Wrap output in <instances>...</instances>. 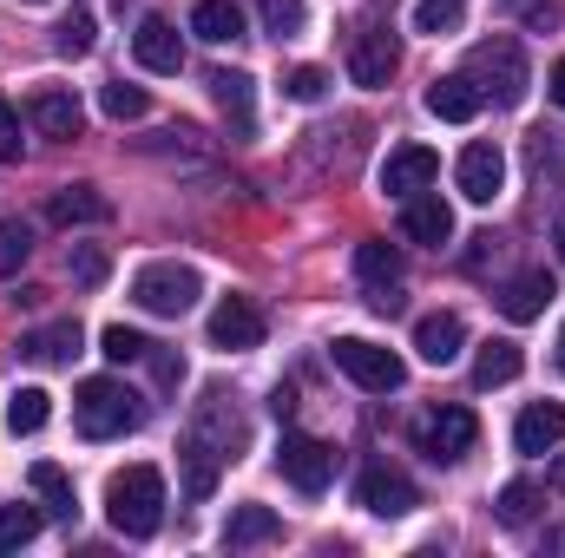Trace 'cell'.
<instances>
[{
  "instance_id": "obj_36",
  "label": "cell",
  "mask_w": 565,
  "mask_h": 558,
  "mask_svg": "<svg viewBox=\"0 0 565 558\" xmlns=\"http://www.w3.org/2000/svg\"><path fill=\"white\" fill-rule=\"evenodd\" d=\"M99 106H106V119H119V126H126V119H145V106H151V99H145V86L113 79V86L99 93Z\"/></svg>"
},
{
  "instance_id": "obj_4",
  "label": "cell",
  "mask_w": 565,
  "mask_h": 558,
  "mask_svg": "<svg viewBox=\"0 0 565 558\" xmlns=\"http://www.w3.org/2000/svg\"><path fill=\"white\" fill-rule=\"evenodd\" d=\"M467 79H473V86H480V99H493V106H520V99H526V86H533L526 53H520V40H513V33L480 40V46L467 53Z\"/></svg>"
},
{
  "instance_id": "obj_3",
  "label": "cell",
  "mask_w": 565,
  "mask_h": 558,
  "mask_svg": "<svg viewBox=\"0 0 565 558\" xmlns=\"http://www.w3.org/2000/svg\"><path fill=\"white\" fill-rule=\"evenodd\" d=\"M139 420H145V408L126 382H113V375L79 382V395H73V427H79L86 440H119V433H132Z\"/></svg>"
},
{
  "instance_id": "obj_24",
  "label": "cell",
  "mask_w": 565,
  "mask_h": 558,
  "mask_svg": "<svg viewBox=\"0 0 565 558\" xmlns=\"http://www.w3.org/2000/svg\"><path fill=\"white\" fill-rule=\"evenodd\" d=\"M191 33L211 40V46H231V40H244V7H231V0H198V7H191Z\"/></svg>"
},
{
  "instance_id": "obj_7",
  "label": "cell",
  "mask_w": 565,
  "mask_h": 558,
  "mask_svg": "<svg viewBox=\"0 0 565 558\" xmlns=\"http://www.w3.org/2000/svg\"><path fill=\"white\" fill-rule=\"evenodd\" d=\"M415 440H422V453L434 460V466H454V460H467V453H473L480 420H473V408H434V415H422Z\"/></svg>"
},
{
  "instance_id": "obj_16",
  "label": "cell",
  "mask_w": 565,
  "mask_h": 558,
  "mask_svg": "<svg viewBox=\"0 0 565 558\" xmlns=\"http://www.w3.org/2000/svg\"><path fill=\"white\" fill-rule=\"evenodd\" d=\"M132 53H139L145 73H178V66H184V40H178V26H171L164 13H145V20H139Z\"/></svg>"
},
{
  "instance_id": "obj_19",
  "label": "cell",
  "mask_w": 565,
  "mask_h": 558,
  "mask_svg": "<svg viewBox=\"0 0 565 558\" xmlns=\"http://www.w3.org/2000/svg\"><path fill=\"white\" fill-rule=\"evenodd\" d=\"M20 355H26V362H40V368H66V362L79 355V322H73V315H60V322H46V329L20 335Z\"/></svg>"
},
{
  "instance_id": "obj_14",
  "label": "cell",
  "mask_w": 565,
  "mask_h": 558,
  "mask_svg": "<svg viewBox=\"0 0 565 558\" xmlns=\"http://www.w3.org/2000/svg\"><path fill=\"white\" fill-rule=\"evenodd\" d=\"M440 178V158L427 151V144H395L388 158H382V191L388 197H415Z\"/></svg>"
},
{
  "instance_id": "obj_10",
  "label": "cell",
  "mask_w": 565,
  "mask_h": 558,
  "mask_svg": "<svg viewBox=\"0 0 565 558\" xmlns=\"http://www.w3.org/2000/svg\"><path fill=\"white\" fill-rule=\"evenodd\" d=\"M454 184H460L467 204H493V197L507 191V151L493 139H473L460 151V164H454Z\"/></svg>"
},
{
  "instance_id": "obj_35",
  "label": "cell",
  "mask_w": 565,
  "mask_h": 558,
  "mask_svg": "<svg viewBox=\"0 0 565 558\" xmlns=\"http://www.w3.org/2000/svg\"><path fill=\"white\" fill-rule=\"evenodd\" d=\"M99 355H106V362H145V355H151V342H145L139 329H126V322H113V329L99 335Z\"/></svg>"
},
{
  "instance_id": "obj_1",
  "label": "cell",
  "mask_w": 565,
  "mask_h": 558,
  "mask_svg": "<svg viewBox=\"0 0 565 558\" xmlns=\"http://www.w3.org/2000/svg\"><path fill=\"white\" fill-rule=\"evenodd\" d=\"M244 453V420L231 408V395H204L198 401V415L184 427V440H178V466H184V500H211L217 493V473L231 466Z\"/></svg>"
},
{
  "instance_id": "obj_20",
  "label": "cell",
  "mask_w": 565,
  "mask_h": 558,
  "mask_svg": "<svg viewBox=\"0 0 565 558\" xmlns=\"http://www.w3.org/2000/svg\"><path fill=\"white\" fill-rule=\"evenodd\" d=\"M559 440H565V408L559 401H533L526 415L513 420V447H520V453H553Z\"/></svg>"
},
{
  "instance_id": "obj_21",
  "label": "cell",
  "mask_w": 565,
  "mask_h": 558,
  "mask_svg": "<svg viewBox=\"0 0 565 558\" xmlns=\"http://www.w3.org/2000/svg\"><path fill=\"white\" fill-rule=\"evenodd\" d=\"M480 106H487V99H480V86H473L467 73H454V79H434V86H427V112H434V119H447V126H467Z\"/></svg>"
},
{
  "instance_id": "obj_27",
  "label": "cell",
  "mask_w": 565,
  "mask_h": 558,
  "mask_svg": "<svg viewBox=\"0 0 565 558\" xmlns=\"http://www.w3.org/2000/svg\"><path fill=\"white\" fill-rule=\"evenodd\" d=\"M33 493L46 500V513H53V519H73V513H79V493H73L66 466H53V460H40V466H33Z\"/></svg>"
},
{
  "instance_id": "obj_29",
  "label": "cell",
  "mask_w": 565,
  "mask_h": 558,
  "mask_svg": "<svg viewBox=\"0 0 565 558\" xmlns=\"http://www.w3.org/2000/svg\"><path fill=\"white\" fill-rule=\"evenodd\" d=\"M46 415H53V395H46V388H13V395H7V427H13V433H40Z\"/></svg>"
},
{
  "instance_id": "obj_12",
  "label": "cell",
  "mask_w": 565,
  "mask_h": 558,
  "mask_svg": "<svg viewBox=\"0 0 565 558\" xmlns=\"http://www.w3.org/2000/svg\"><path fill=\"white\" fill-rule=\"evenodd\" d=\"M26 126H33L40 139H79L86 106H79L66 86H33V93H26Z\"/></svg>"
},
{
  "instance_id": "obj_9",
  "label": "cell",
  "mask_w": 565,
  "mask_h": 558,
  "mask_svg": "<svg viewBox=\"0 0 565 558\" xmlns=\"http://www.w3.org/2000/svg\"><path fill=\"white\" fill-rule=\"evenodd\" d=\"M277 466H282V480H289L296 493H322V486L335 480V447L316 440V433H282Z\"/></svg>"
},
{
  "instance_id": "obj_28",
  "label": "cell",
  "mask_w": 565,
  "mask_h": 558,
  "mask_svg": "<svg viewBox=\"0 0 565 558\" xmlns=\"http://www.w3.org/2000/svg\"><path fill=\"white\" fill-rule=\"evenodd\" d=\"M355 277L369 289H402V250L395 244H362L355 250Z\"/></svg>"
},
{
  "instance_id": "obj_8",
  "label": "cell",
  "mask_w": 565,
  "mask_h": 558,
  "mask_svg": "<svg viewBox=\"0 0 565 558\" xmlns=\"http://www.w3.org/2000/svg\"><path fill=\"white\" fill-rule=\"evenodd\" d=\"M355 506L375 513V519H402V513L422 506V493H415V480H408L402 466L375 460V466H362V480H355Z\"/></svg>"
},
{
  "instance_id": "obj_15",
  "label": "cell",
  "mask_w": 565,
  "mask_h": 558,
  "mask_svg": "<svg viewBox=\"0 0 565 558\" xmlns=\"http://www.w3.org/2000/svg\"><path fill=\"white\" fill-rule=\"evenodd\" d=\"M402 237H408V244H427V250H440V244L454 237V211H447L440 191H415V197H402Z\"/></svg>"
},
{
  "instance_id": "obj_13",
  "label": "cell",
  "mask_w": 565,
  "mask_h": 558,
  "mask_svg": "<svg viewBox=\"0 0 565 558\" xmlns=\"http://www.w3.org/2000/svg\"><path fill=\"white\" fill-rule=\"evenodd\" d=\"M257 342H264V309H257L250 296H224V302L211 309V348L244 355V348H257Z\"/></svg>"
},
{
  "instance_id": "obj_33",
  "label": "cell",
  "mask_w": 565,
  "mask_h": 558,
  "mask_svg": "<svg viewBox=\"0 0 565 558\" xmlns=\"http://www.w3.org/2000/svg\"><path fill=\"white\" fill-rule=\"evenodd\" d=\"M26 257H33V224L26 217H7L0 224V277H20Z\"/></svg>"
},
{
  "instance_id": "obj_46",
  "label": "cell",
  "mask_w": 565,
  "mask_h": 558,
  "mask_svg": "<svg viewBox=\"0 0 565 558\" xmlns=\"http://www.w3.org/2000/svg\"><path fill=\"white\" fill-rule=\"evenodd\" d=\"M559 368H565V329H559Z\"/></svg>"
},
{
  "instance_id": "obj_37",
  "label": "cell",
  "mask_w": 565,
  "mask_h": 558,
  "mask_svg": "<svg viewBox=\"0 0 565 558\" xmlns=\"http://www.w3.org/2000/svg\"><path fill=\"white\" fill-rule=\"evenodd\" d=\"M257 13H264V26H270L277 40L302 33V20H309V7H302V0H257Z\"/></svg>"
},
{
  "instance_id": "obj_18",
  "label": "cell",
  "mask_w": 565,
  "mask_h": 558,
  "mask_svg": "<svg viewBox=\"0 0 565 558\" xmlns=\"http://www.w3.org/2000/svg\"><path fill=\"white\" fill-rule=\"evenodd\" d=\"M46 217H53L60 230H73V224H106V217H113V197L93 191V184H66V191L46 197Z\"/></svg>"
},
{
  "instance_id": "obj_43",
  "label": "cell",
  "mask_w": 565,
  "mask_h": 558,
  "mask_svg": "<svg viewBox=\"0 0 565 558\" xmlns=\"http://www.w3.org/2000/svg\"><path fill=\"white\" fill-rule=\"evenodd\" d=\"M546 93H553V106H565V60L546 73Z\"/></svg>"
},
{
  "instance_id": "obj_45",
  "label": "cell",
  "mask_w": 565,
  "mask_h": 558,
  "mask_svg": "<svg viewBox=\"0 0 565 558\" xmlns=\"http://www.w3.org/2000/svg\"><path fill=\"white\" fill-rule=\"evenodd\" d=\"M559 264H565V224H559Z\"/></svg>"
},
{
  "instance_id": "obj_22",
  "label": "cell",
  "mask_w": 565,
  "mask_h": 558,
  "mask_svg": "<svg viewBox=\"0 0 565 558\" xmlns=\"http://www.w3.org/2000/svg\"><path fill=\"white\" fill-rule=\"evenodd\" d=\"M546 302H553V277H546V270H526V277H513L500 289V315H507V322H540Z\"/></svg>"
},
{
  "instance_id": "obj_26",
  "label": "cell",
  "mask_w": 565,
  "mask_h": 558,
  "mask_svg": "<svg viewBox=\"0 0 565 558\" xmlns=\"http://www.w3.org/2000/svg\"><path fill=\"white\" fill-rule=\"evenodd\" d=\"M277 533H282V519L270 506H237L231 526H224V546H231V552H250V546H270Z\"/></svg>"
},
{
  "instance_id": "obj_30",
  "label": "cell",
  "mask_w": 565,
  "mask_h": 558,
  "mask_svg": "<svg viewBox=\"0 0 565 558\" xmlns=\"http://www.w3.org/2000/svg\"><path fill=\"white\" fill-rule=\"evenodd\" d=\"M40 519H46V506H0V552L33 546L40 539Z\"/></svg>"
},
{
  "instance_id": "obj_32",
  "label": "cell",
  "mask_w": 565,
  "mask_h": 558,
  "mask_svg": "<svg viewBox=\"0 0 565 558\" xmlns=\"http://www.w3.org/2000/svg\"><path fill=\"white\" fill-rule=\"evenodd\" d=\"M460 26H467V7L460 0H422L415 7V33H427V40H447Z\"/></svg>"
},
{
  "instance_id": "obj_34",
  "label": "cell",
  "mask_w": 565,
  "mask_h": 558,
  "mask_svg": "<svg viewBox=\"0 0 565 558\" xmlns=\"http://www.w3.org/2000/svg\"><path fill=\"white\" fill-rule=\"evenodd\" d=\"M500 526H533V513H540V486L533 480H513V486H500Z\"/></svg>"
},
{
  "instance_id": "obj_44",
  "label": "cell",
  "mask_w": 565,
  "mask_h": 558,
  "mask_svg": "<svg viewBox=\"0 0 565 558\" xmlns=\"http://www.w3.org/2000/svg\"><path fill=\"white\" fill-rule=\"evenodd\" d=\"M553 486H565V453L553 460Z\"/></svg>"
},
{
  "instance_id": "obj_25",
  "label": "cell",
  "mask_w": 565,
  "mask_h": 558,
  "mask_svg": "<svg viewBox=\"0 0 565 558\" xmlns=\"http://www.w3.org/2000/svg\"><path fill=\"white\" fill-rule=\"evenodd\" d=\"M520 368H526L520 342H480V355H473V388H507V382H520Z\"/></svg>"
},
{
  "instance_id": "obj_40",
  "label": "cell",
  "mask_w": 565,
  "mask_h": 558,
  "mask_svg": "<svg viewBox=\"0 0 565 558\" xmlns=\"http://www.w3.org/2000/svg\"><path fill=\"white\" fill-rule=\"evenodd\" d=\"M20 112H13V106H7V99H0V158H7V164H13V158H20Z\"/></svg>"
},
{
  "instance_id": "obj_5",
  "label": "cell",
  "mask_w": 565,
  "mask_h": 558,
  "mask_svg": "<svg viewBox=\"0 0 565 558\" xmlns=\"http://www.w3.org/2000/svg\"><path fill=\"white\" fill-rule=\"evenodd\" d=\"M198 296H204V277L191 264H145L132 277V302L145 315H184Z\"/></svg>"
},
{
  "instance_id": "obj_31",
  "label": "cell",
  "mask_w": 565,
  "mask_h": 558,
  "mask_svg": "<svg viewBox=\"0 0 565 558\" xmlns=\"http://www.w3.org/2000/svg\"><path fill=\"white\" fill-rule=\"evenodd\" d=\"M66 277L79 282V289H99V282L113 277V257H106V244H73V250H66Z\"/></svg>"
},
{
  "instance_id": "obj_41",
  "label": "cell",
  "mask_w": 565,
  "mask_h": 558,
  "mask_svg": "<svg viewBox=\"0 0 565 558\" xmlns=\"http://www.w3.org/2000/svg\"><path fill=\"white\" fill-rule=\"evenodd\" d=\"M145 362H151V375H158V388H178V382H184V362H178V355H164L158 342H151V355H145Z\"/></svg>"
},
{
  "instance_id": "obj_23",
  "label": "cell",
  "mask_w": 565,
  "mask_h": 558,
  "mask_svg": "<svg viewBox=\"0 0 565 558\" xmlns=\"http://www.w3.org/2000/svg\"><path fill=\"white\" fill-rule=\"evenodd\" d=\"M211 99L224 106V119L237 126V139H250V126H257V93H250V73H211Z\"/></svg>"
},
{
  "instance_id": "obj_38",
  "label": "cell",
  "mask_w": 565,
  "mask_h": 558,
  "mask_svg": "<svg viewBox=\"0 0 565 558\" xmlns=\"http://www.w3.org/2000/svg\"><path fill=\"white\" fill-rule=\"evenodd\" d=\"M53 46H60L66 60L93 53V13H66V20H60V33H53Z\"/></svg>"
},
{
  "instance_id": "obj_11",
  "label": "cell",
  "mask_w": 565,
  "mask_h": 558,
  "mask_svg": "<svg viewBox=\"0 0 565 558\" xmlns=\"http://www.w3.org/2000/svg\"><path fill=\"white\" fill-rule=\"evenodd\" d=\"M395 66H402V46H395L388 26H362V33L349 40V79H355V86L382 93V86L395 79Z\"/></svg>"
},
{
  "instance_id": "obj_17",
  "label": "cell",
  "mask_w": 565,
  "mask_h": 558,
  "mask_svg": "<svg viewBox=\"0 0 565 558\" xmlns=\"http://www.w3.org/2000/svg\"><path fill=\"white\" fill-rule=\"evenodd\" d=\"M460 348H467V322H460L454 309H440V315H422V322H415V355H422L427 368L460 362Z\"/></svg>"
},
{
  "instance_id": "obj_2",
  "label": "cell",
  "mask_w": 565,
  "mask_h": 558,
  "mask_svg": "<svg viewBox=\"0 0 565 558\" xmlns=\"http://www.w3.org/2000/svg\"><path fill=\"white\" fill-rule=\"evenodd\" d=\"M106 519L126 539H151L164 519V473L158 466H126L106 480Z\"/></svg>"
},
{
  "instance_id": "obj_47",
  "label": "cell",
  "mask_w": 565,
  "mask_h": 558,
  "mask_svg": "<svg viewBox=\"0 0 565 558\" xmlns=\"http://www.w3.org/2000/svg\"><path fill=\"white\" fill-rule=\"evenodd\" d=\"M20 7H46V0H20Z\"/></svg>"
},
{
  "instance_id": "obj_39",
  "label": "cell",
  "mask_w": 565,
  "mask_h": 558,
  "mask_svg": "<svg viewBox=\"0 0 565 558\" xmlns=\"http://www.w3.org/2000/svg\"><path fill=\"white\" fill-rule=\"evenodd\" d=\"M282 93H289L296 106H316V99L329 93V73H322V66H296V73L282 79Z\"/></svg>"
},
{
  "instance_id": "obj_6",
  "label": "cell",
  "mask_w": 565,
  "mask_h": 558,
  "mask_svg": "<svg viewBox=\"0 0 565 558\" xmlns=\"http://www.w3.org/2000/svg\"><path fill=\"white\" fill-rule=\"evenodd\" d=\"M335 368H342L355 388H369V395H395V388L408 382L402 355L382 348V342H362V335H342V342H335Z\"/></svg>"
},
{
  "instance_id": "obj_42",
  "label": "cell",
  "mask_w": 565,
  "mask_h": 558,
  "mask_svg": "<svg viewBox=\"0 0 565 558\" xmlns=\"http://www.w3.org/2000/svg\"><path fill=\"white\" fill-rule=\"evenodd\" d=\"M507 13H520L526 26H553V0H500Z\"/></svg>"
}]
</instances>
